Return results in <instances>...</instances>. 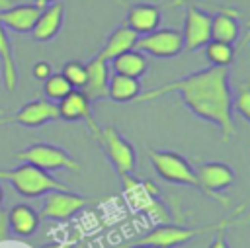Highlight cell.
<instances>
[{"label": "cell", "mask_w": 250, "mask_h": 248, "mask_svg": "<svg viewBox=\"0 0 250 248\" xmlns=\"http://www.w3.org/2000/svg\"><path fill=\"white\" fill-rule=\"evenodd\" d=\"M180 94L188 109L203 121L213 123L223 141L236 135L232 119V92L229 84V66H207L176 80L164 82L137 96L135 102H152L166 94Z\"/></svg>", "instance_id": "6da1fadb"}, {"label": "cell", "mask_w": 250, "mask_h": 248, "mask_svg": "<svg viewBox=\"0 0 250 248\" xmlns=\"http://www.w3.org/2000/svg\"><path fill=\"white\" fill-rule=\"evenodd\" d=\"M0 180L8 182L23 197H41L49 191L70 189L64 182L51 176V172L41 170L29 162H21L12 170H0Z\"/></svg>", "instance_id": "7a4b0ae2"}, {"label": "cell", "mask_w": 250, "mask_h": 248, "mask_svg": "<svg viewBox=\"0 0 250 248\" xmlns=\"http://www.w3.org/2000/svg\"><path fill=\"white\" fill-rule=\"evenodd\" d=\"M148 158L156 170V174L168 182V184H176V186H188L197 189L199 193L205 195L203 186L199 184L197 176H195V168L178 152L174 150H148Z\"/></svg>", "instance_id": "3957f363"}, {"label": "cell", "mask_w": 250, "mask_h": 248, "mask_svg": "<svg viewBox=\"0 0 250 248\" xmlns=\"http://www.w3.org/2000/svg\"><path fill=\"white\" fill-rule=\"evenodd\" d=\"M18 160L21 162H29L41 170H68V172H80L82 166L80 162L70 156L68 150H64L62 146H57V145H51V143H35V145H29L21 150H18L14 154Z\"/></svg>", "instance_id": "277c9868"}, {"label": "cell", "mask_w": 250, "mask_h": 248, "mask_svg": "<svg viewBox=\"0 0 250 248\" xmlns=\"http://www.w3.org/2000/svg\"><path fill=\"white\" fill-rule=\"evenodd\" d=\"M96 141L104 148V152H105L107 160L111 162V166L115 168L117 176H121V174H133L135 172V166H137L135 148L119 133L117 127H113V125L100 127V133L96 135Z\"/></svg>", "instance_id": "5b68a950"}, {"label": "cell", "mask_w": 250, "mask_h": 248, "mask_svg": "<svg viewBox=\"0 0 250 248\" xmlns=\"http://www.w3.org/2000/svg\"><path fill=\"white\" fill-rule=\"evenodd\" d=\"M195 176L199 184L205 189V195L219 201L223 207H230V197H227L223 191L229 189L236 176L234 170L225 162H201L195 166Z\"/></svg>", "instance_id": "8992f818"}, {"label": "cell", "mask_w": 250, "mask_h": 248, "mask_svg": "<svg viewBox=\"0 0 250 248\" xmlns=\"http://www.w3.org/2000/svg\"><path fill=\"white\" fill-rule=\"evenodd\" d=\"M135 49L141 53L152 55L156 59H172L184 51V39H182L180 29L162 27L146 35H139Z\"/></svg>", "instance_id": "52a82bcc"}, {"label": "cell", "mask_w": 250, "mask_h": 248, "mask_svg": "<svg viewBox=\"0 0 250 248\" xmlns=\"http://www.w3.org/2000/svg\"><path fill=\"white\" fill-rule=\"evenodd\" d=\"M92 203H98V199L72 193L70 189H64V191H49V193H45V199H43V207H41L39 217L41 219H51V221H66L74 213L82 211L84 207H88Z\"/></svg>", "instance_id": "ba28073f"}, {"label": "cell", "mask_w": 250, "mask_h": 248, "mask_svg": "<svg viewBox=\"0 0 250 248\" xmlns=\"http://www.w3.org/2000/svg\"><path fill=\"white\" fill-rule=\"evenodd\" d=\"M59 119L57 103L47 98L31 100L23 103L14 113H0V125H21V127H41L49 121Z\"/></svg>", "instance_id": "9c48e42d"}, {"label": "cell", "mask_w": 250, "mask_h": 248, "mask_svg": "<svg viewBox=\"0 0 250 248\" xmlns=\"http://www.w3.org/2000/svg\"><path fill=\"white\" fill-rule=\"evenodd\" d=\"M180 33L184 39V49L197 51V49L205 47V43L211 39V14L189 4L186 8L184 29Z\"/></svg>", "instance_id": "30bf717a"}, {"label": "cell", "mask_w": 250, "mask_h": 248, "mask_svg": "<svg viewBox=\"0 0 250 248\" xmlns=\"http://www.w3.org/2000/svg\"><path fill=\"white\" fill-rule=\"evenodd\" d=\"M57 111L59 119L62 121H86L88 129L96 137L100 133V125L92 117V102L82 90L72 88L61 102H57Z\"/></svg>", "instance_id": "8fae6325"}, {"label": "cell", "mask_w": 250, "mask_h": 248, "mask_svg": "<svg viewBox=\"0 0 250 248\" xmlns=\"http://www.w3.org/2000/svg\"><path fill=\"white\" fill-rule=\"evenodd\" d=\"M62 20H64V4L62 2H51V4L41 8V14L37 16L29 33L39 43L51 41L61 31Z\"/></svg>", "instance_id": "7c38bea8"}, {"label": "cell", "mask_w": 250, "mask_h": 248, "mask_svg": "<svg viewBox=\"0 0 250 248\" xmlns=\"http://www.w3.org/2000/svg\"><path fill=\"white\" fill-rule=\"evenodd\" d=\"M107 80H109L107 61H104L100 55L92 57L86 62V84L82 86V92L88 96L90 102H100L107 98Z\"/></svg>", "instance_id": "4fadbf2b"}, {"label": "cell", "mask_w": 250, "mask_h": 248, "mask_svg": "<svg viewBox=\"0 0 250 248\" xmlns=\"http://www.w3.org/2000/svg\"><path fill=\"white\" fill-rule=\"evenodd\" d=\"M125 25L137 35H146L160 25V8L148 2L131 4L125 16Z\"/></svg>", "instance_id": "5bb4252c"}, {"label": "cell", "mask_w": 250, "mask_h": 248, "mask_svg": "<svg viewBox=\"0 0 250 248\" xmlns=\"http://www.w3.org/2000/svg\"><path fill=\"white\" fill-rule=\"evenodd\" d=\"M41 14V6L33 4H14L6 12H0V23L16 33H29L37 16Z\"/></svg>", "instance_id": "9a60e30c"}, {"label": "cell", "mask_w": 250, "mask_h": 248, "mask_svg": "<svg viewBox=\"0 0 250 248\" xmlns=\"http://www.w3.org/2000/svg\"><path fill=\"white\" fill-rule=\"evenodd\" d=\"M39 223H41L39 213L25 203H20V205H14L12 209H8L10 232H14L18 236H31L39 228Z\"/></svg>", "instance_id": "2e32d148"}, {"label": "cell", "mask_w": 250, "mask_h": 248, "mask_svg": "<svg viewBox=\"0 0 250 248\" xmlns=\"http://www.w3.org/2000/svg\"><path fill=\"white\" fill-rule=\"evenodd\" d=\"M137 39H139V35L123 23V25L115 27V29L107 35V39H105V43H104V47H102V51H100L98 55H100L104 61L109 62V61L115 59L117 55L129 51V49H135Z\"/></svg>", "instance_id": "e0dca14e"}, {"label": "cell", "mask_w": 250, "mask_h": 248, "mask_svg": "<svg viewBox=\"0 0 250 248\" xmlns=\"http://www.w3.org/2000/svg\"><path fill=\"white\" fill-rule=\"evenodd\" d=\"M0 66H2V86L8 92H14L18 88V66L14 59L12 41L2 23H0Z\"/></svg>", "instance_id": "ac0fdd59"}, {"label": "cell", "mask_w": 250, "mask_h": 248, "mask_svg": "<svg viewBox=\"0 0 250 248\" xmlns=\"http://www.w3.org/2000/svg\"><path fill=\"white\" fill-rule=\"evenodd\" d=\"M238 12L230 10H221L215 16H211V39L223 41V43H232L240 35V25L236 21Z\"/></svg>", "instance_id": "d6986e66"}, {"label": "cell", "mask_w": 250, "mask_h": 248, "mask_svg": "<svg viewBox=\"0 0 250 248\" xmlns=\"http://www.w3.org/2000/svg\"><path fill=\"white\" fill-rule=\"evenodd\" d=\"M111 66H113V72H117V74L141 78L148 68V61H146L145 53H141L137 49H129V51L117 55L115 59H111Z\"/></svg>", "instance_id": "ffe728a7"}, {"label": "cell", "mask_w": 250, "mask_h": 248, "mask_svg": "<svg viewBox=\"0 0 250 248\" xmlns=\"http://www.w3.org/2000/svg\"><path fill=\"white\" fill-rule=\"evenodd\" d=\"M141 94V82L139 78H131V76H123L113 72L107 80V98L119 103L125 102H133L137 100V96Z\"/></svg>", "instance_id": "44dd1931"}, {"label": "cell", "mask_w": 250, "mask_h": 248, "mask_svg": "<svg viewBox=\"0 0 250 248\" xmlns=\"http://www.w3.org/2000/svg\"><path fill=\"white\" fill-rule=\"evenodd\" d=\"M205 59L209 62V66H229L234 61V45L232 43H223V41H215L209 39L203 47Z\"/></svg>", "instance_id": "7402d4cb"}, {"label": "cell", "mask_w": 250, "mask_h": 248, "mask_svg": "<svg viewBox=\"0 0 250 248\" xmlns=\"http://www.w3.org/2000/svg\"><path fill=\"white\" fill-rule=\"evenodd\" d=\"M70 90H72L70 82H68L61 72H53L49 78L43 80V96H45L49 102H53V103L61 102Z\"/></svg>", "instance_id": "603a6c76"}, {"label": "cell", "mask_w": 250, "mask_h": 248, "mask_svg": "<svg viewBox=\"0 0 250 248\" xmlns=\"http://www.w3.org/2000/svg\"><path fill=\"white\" fill-rule=\"evenodd\" d=\"M143 215H146L152 223H156V225H166V223H172V211L168 209V205L164 203V201H160L158 199V195H154V197H150V201L143 207V211H141Z\"/></svg>", "instance_id": "cb8c5ba5"}, {"label": "cell", "mask_w": 250, "mask_h": 248, "mask_svg": "<svg viewBox=\"0 0 250 248\" xmlns=\"http://www.w3.org/2000/svg\"><path fill=\"white\" fill-rule=\"evenodd\" d=\"M61 74L76 90H82V86L86 84V64L80 62V61H68V62H64Z\"/></svg>", "instance_id": "d4e9b609"}, {"label": "cell", "mask_w": 250, "mask_h": 248, "mask_svg": "<svg viewBox=\"0 0 250 248\" xmlns=\"http://www.w3.org/2000/svg\"><path fill=\"white\" fill-rule=\"evenodd\" d=\"M232 109L238 111L246 121H250V84L240 82L232 96Z\"/></svg>", "instance_id": "484cf974"}, {"label": "cell", "mask_w": 250, "mask_h": 248, "mask_svg": "<svg viewBox=\"0 0 250 248\" xmlns=\"http://www.w3.org/2000/svg\"><path fill=\"white\" fill-rule=\"evenodd\" d=\"M31 74H33V78H37V80L43 82L45 78H49L53 74V66H51L49 61H37L33 64V68H31Z\"/></svg>", "instance_id": "4316f807"}, {"label": "cell", "mask_w": 250, "mask_h": 248, "mask_svg": "<svg viewBox=\"0 0 250 248\" xmlns=\"http://www.w3.org/2000/svg\"><path fill=\"white\" fill-rule=\"evenodd\" d=\"M227 228H229V227H223V228H219L217 232H213L215 236H213V240L209 242L207 248H230V246H229V240H227Z\"/></svg>", "instance_id": "83f0119b"}, {"label": "cell", "mask_w": 250, "mask_h": 248, "mask_svg": "<svg viewBox=\"0 0 250 248\" xmlns=\"http://www.w3.org/2000/svg\"><path fill=\"white\" fill-rule=\"evenodd\" d=\"M10 238V227H8V209L0 207V242Z\"/></svg>", "instance_id": "f1b7e54d"}, {"label": "cell", "mask_w": 250, "mask_h": 248, "mask_svg": "<svg viewBox=\"0 0 250 248\" xmlns=\"http://www.w3.org/2000/svg\"><path fill=\"white\" fill-rule=\"evenodd\" d=\"M76 240H62V242H49V244H43V246H37V248H74Z\"/></svg>", "instance_id": "f546056e"}, {"label": "cell", "mask_w": 250, "mask_h": 248, "mask_svg": "<svg viewBox=\"0 0 250 248\" xmlns=\"http://www.w3.org/2000/svg\"><path fill=\"white\" fill-rule=\"evenodd\" d=\"M12 6H14V0H0V12H6Z\"/></svg>", "instance_id": "4dcf8cb0"}, {"label": "cell", "mask_w": 250, "mask_h": 248, "mask_svg": "<svg viewBox=\"0 0 250 248\" xmlns=\"http://www.w3.org/2000/svg\"><path fill=\"white\" fill-rule=\"evenodd\" d=\"M51 2H57V0H35V4H37V6H41V8H43V6H47V4H51Z\"/></svg>", "instance_id": "1f68e13d"}, {"label": "cell", "mask_w": 250, "mask_h": 248, "mask_svg": "<svg viewBox=\"0 0 250 248\" xmlns=\"http://www.w3.org/2000/svg\"><path fill=\"white\" fill-rule=\"evenodd\" d=\"M127 248H148V246H143V244H127Z\"/></svg>", "instance_id": "d6a6232c"}, {"label": "cell", "mask_w": 250, "mask_h": 248, "mask_svg": "<svg viewBox=\"0 0 250 248\" xmlns=\"http://www.w3.org/2000/svg\"><path fill=\"white\" fill-rule=\"evenodd\" d=\"M2 199H4V189H2V184H0V205H2Z\"/></svg>", "instance_id": "836d02e7"}, {"label": "cell", "mask_w": 250, "mask_h": 248, "mask_svg": "<svg viewBox=\"0 0 250 248\" xmlns=\"http://www.w3.org/2000/svg\"><path fill=\"white\" fill-rule=\"evenodd\" d=\"M0 88H2V78H0Z\"/></svg>", "instance_id": "e575fe53"}]
</instances>
